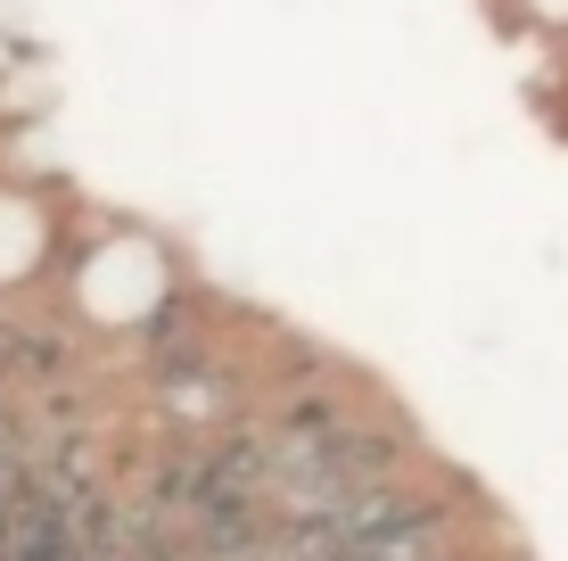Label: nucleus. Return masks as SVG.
<instances>
[{"instance_id":"1","label":"nucleus","mask_w":568,"mask_h":561,"mask_svg":"<svg viewBox=\"0 0 568 561\" xmlns=\"http://www.w3.org/2000/svg\"><path fill=\"white\" fill-rule=\"evenodd\" d=\"M58 289H67V322L83 339H149L190 298L173 240H156L149 223H100L83 248H67Z\"/></svg>"},{"instance_id":"2","label":"nucleus","mask_w":568,"mask_h":561,"mask_svg":"<svg viewBox=\"0 0 568 561\" xmlns=\"http://www.w3.org/2000/svg\"><path fill=\"white\" fill-rule=\"evenodd\" d=\"M50 264H67V199L0 173V305L33 289Z\"/></svg>"},{"instance_id":"3","label":"nucleus","mask_w":568,"mask_h":561,"mask_svg":"<svg viewBox=\"0 0 568 561\" xmlns=\"http://www.w3.org/2000/svg\"><path fill=\"white\" fill-rule=\"evenodd\" d=\"M511 9L527 17L536 33H552V42H568V0H511Z\"/></svg>"}]
</instances>
